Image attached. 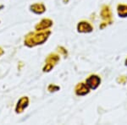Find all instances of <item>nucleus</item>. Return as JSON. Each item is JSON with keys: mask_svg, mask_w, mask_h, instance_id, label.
I'll use <instances>...</instances> for the list:
<instances>
[{"mask_svg": "<svg viewBox=\"0 0 127 125\" xmlns=\"http://www.w3.org/2000/svg\"><path fill=\"white\" fill-rule=\"evenodd\" d=\"M51 35V30H41L37 32H31L25 38V45L29 48H33L37 45L43 44Z\"/></svg>", "mask_w": 127, "mask_h": 125, "instance_id": "f257e3e1", "label": "nucleus"}, {"mask_svg": "<svg viewBox=\"0 0 127 125\" xmlns=\"http://www.w3.org/2000/svg\"><path fill=\"white\" fill-rule=\"evenodd\" d=\"M101 17L103 20V22L100 25V29L103 30L108 25H111L113 23V16H112V11L111 9L108 5H103L101 9Z\"/></svg>", "mask_w": 127, "mask_h": 125, "instance_id": "f03ea898", "label": "nucleus"}, {"mask_svg": "<svg viewBox=\"0 0 127 125\" xmlns=\"http://www.w3.org/2000/svg\"><path fill=\"white\" fill-rule=\"evenodd\" d=\"M59 60H60V58H59V55L56 54V53H51L48 56V58H46V64L43 68V72H50L54 68L55 65L57 64Z\"/></svg>", "mask_w": 127, "mask_h": 125, "instance_id": "7ed1b4c3", "label": "nucleus"}, {"mask_svg": "<svg viewBox=\"0 0 127 125\" xmlns=\"http://www.w3.org/2000/svg\"><path fill=\"white\" fill-rule=\"evenodd\" d=\"M86 84L91 90H97L101 85V78L97 75H92L86 79Z\"/></svg>", "mask_w": 127, "mask_h": 125, "instance_id": "20e7f679", "label": "nucleus"}, {"mask_svg": "<svg viewBox=\"0 0 127 125\" xmlns=\"http://www.w3.org/2000/svg\"><path fill=\"white\" fill-rule=\"evenodd\" d=\"M93 30V26L88 21L82 20V21L79 22L78 25H77V31L79 33H91Z\"/></svg>", "mask_w": 127, "mask_h": 125, "instance_id": "39448f33", "label": "nucleus"}, {"mask_svg": "<svg viewBox=\"0 0 127 125\" xmlns=\"http://www.w3.org/2000/svg\"><path fill=\"white\" fill-rule=\"evenodd\" d=\"M90 88L88 87V85L86 83L81 82V83L77 84L75 88V93L76 96H84L87 94L90 93Z\"/></svg>", "mask_w": 127, "mask_h": 125, "instance_id": "423d86ee", "label": "nucleus"}, {"mask_svg": "<svg viewBox=\"0 0 127 125\" xmlns=\"http://www.w3.org/2000/svg\"><path fill=\"white\" fill-rule=\"evenodd\" d=\"M53 22L52 20L50 19H42L41 21L35 26V29L36 31H41V30H46L49 29L51 26H53Z\"/></svg>", "mask_w": 127, "mask_h": 125, "instance_id": "0eeeda50", "label": "nucleus"}, {"mask_svg": "<svg viewBox=\"0 0 127 125\" xmlns=\"http://www.w3.org/2000/svg\"><path fill=\"white\" fill-rule=\"evenodd\" d=\"M28 105H29V98L27 96H22L19 100L17 105H16L15 107L16 113H21V112H23V111L27 107Z\"/></svg>", "mask_w": 127, "mask_h": 125, "instance_id": "6e6552de", "label": "nucleus"}, {"mask_svg": "<svg viewBox=\"0 0 127 125\" xmlns=\"http://www.w3.org/2000/svg\"><path fill=\"white\" fill-rule=\"evenodd\" d=\"M30 9L33 13L36 14V15H42L46 11V6L42 3H36L31 5Z\"/></svg>", "mask_w": 127, "mask_h": 125, "instance_id": "1a4fd4ad", "label": "nucleus"}, {"mask_svg": "<svg viewBox=\"0 0 127 125\" xmlns=\"http://www.w3.org/2000/svg\"><path fill=\"white\" fill-rule=\"evenodd\" d=\"M117 13L119 17L127 18V4L120 3L117 6Z\"/></svg>", "mask_w": 127, "mask_h": 125, "instance_id": "9d476101", "label": "nucleus"}, {"mask_svg": "<svg viewBox=\"0 0 127 125\" xmlns=\"http://www.w3.org/2000/svg\"><path fill=\"white\" fill-rule=\"evenodd\" d=\"M60 90V87L58 86V85H53V84H51V85H48V91L49 92H55V91H58Z\"/></svg>", "mask_w": 127, "mask_h": 125, "instance_id": "9b49d317", "label": "nucleus"}, {"mask_svg": "<svg viewBox=\"0 0 127 125\" xmlns=\"http://www.w3.org/2000/svg\"><path fill=\"white\" fill-rule=\"evenodd\" d=\"M117 82L119 84H126L127 82V77L125 76V75H122V76H120L117 79Z\"/></svg>", "mask_w": 127, "mask_h": 125, "instance_id": "f8f14e48", "label": "nucleus"}, {"mask_svg": "<svg viewBox=\"0 0 127 125\" xmlns=\"http://www.w3.org/2000/svg\"><path fill=\"white\" fill-rule=\"evenodd\" d=\"M58 49H59V52H61L63 55H64V56H67L68 52H67V51L65 50V49L63 48V47H59V48Z\"/></svg>", "mask_w": 127, "mask_h": 125, "instance_id": "ddd939ff", "label": "nucleus"}, {"mask_svg": "<svg viewBox=\"0 0 127 125\" xmlns=\"http://www.w3.org/2000/svg\"><path fill=\"white\" fill-rule=\"evenodd\" d=\"M3 53H4V51H3V49H2L1 48H0V57H1L2 55L3 54Z\"/></svg>", "mask_w": 127, "mask_h": 125, "instance_id": "4468645a", "label": "nucleus"}, {"mask_svg": "<svg viewBox=\"0 0 127 125\" xmlns=\"http://www.w3.org/2000/svg\"><path fill=\"white\" fill-rule=\"evenodd\" d=\"M125 65H126V66H127V58L126 59V62H125Z\"/></svg>", "mask_w": 127, "mask_h": 125, "instance_id": "2eb2a0df", "label": "nucleus"}]
</instances>
